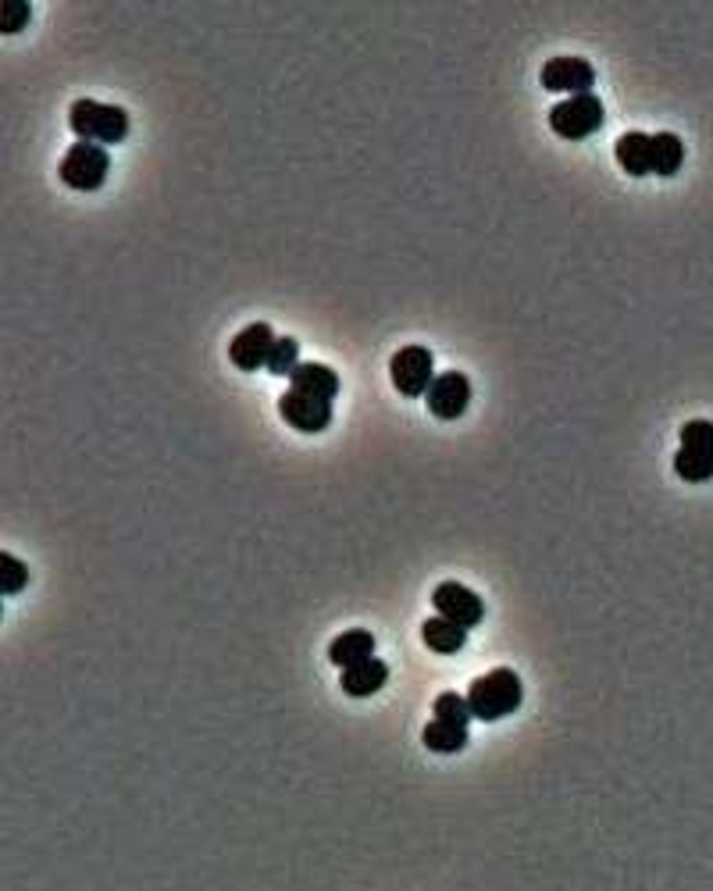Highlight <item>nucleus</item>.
<instances>
[{
    "mask_svg": "<svg viewBox=\"0 0 713 891\" xmlns=\"http://www.w3.org/2000/svg\"><path fill=\"white\" fill-rule=\"evenodd\" d=\"M436 721H447V724H456V727H467L475 721V713L467 706V696H456V692H442L436 699Z\"/></svg>",
    "mask_w": 713,
    "mask_h": 891,
    "instance_id": "nucleus-19",
    "label": "nucleus"
},
{
    "mask_svg": "<svg viewBox=\"0 0 713 891\" xmlns=\"http://www.w3.org/2000/svg\"><path fill=\"white\" fill-rule=\"evenodd\" d=\"M107 168H111V157H107L104 146L79 140L69 146V154L61 157L58 179L69 189H79V193H93V189H100L107 182Z\"/></svg>",
    "mask_w": 713,
    "mask_h": 891,
    "instance_id": "nucleus-3",
    "label": "nucleus"
},
{
    "mask_svg": "<svg viewBox=\"0 0 713 891\" xmlns=\"http://www.w3.org/2000/svg\"><path fill=\"white\" fill-rule=\"evenodd\" d=\"M25 582H29V567L19 557H11V553H0V592L15 596V592L25 589Z\"/></svg>",
    "mask_w": 713,
    "mask_h": 891,
    "instance_id": "nucleus-21",
    "label": "nucleus"
},
{
    "mask_svg": "<svg viewBox=\"0 0 713 891\" xmlns=\"http://www.w3.org/2000/svg\"><path fill=\"white\" fill-rule=\"evenodd\" d=\"M385 681H389V664H382V660H375V656L357 667H346L340 674V685L349 699H368L375 692H382Z\"/></svg>",
    "mask_w": 713,
    "mask_h": 891,
    "instance_id": "nucleus-13",
    "label": "nucleus"
},
{
    "mask_svg": "<svg viewBox=\"0 0 713 891\" xmlns=\"http://www.w3.org/2000/svg\"><path fill=\"white\" fill-rule=\"evenodd\" d=\"M278 414L282 421L296 431H304V436H318V431H325L332 425V403L296 393V389H286V393L278 396Z\"/></svg>",
    "mask_w": 713,
    "mask_h": 891,
    "instance_id": "nucleus-7",
    "label": "nucleus"
},
{
    "mask_svg": "<svg viewBox=\"0 0 713 891\" xmlns=\"http://www.w3.org/2000/svg\"><path fill=\"white\" fill-rule=\"evenodd\" d=\"M524 699V685L510 667H496L482 678L471 681L467 688V706L475 713V721H503L510 717Z\"/></svg>",
    "mask_w": 713,
    "mask_h": 891,
    "instance_id": "nucleus-1",
    "label": "nucleus"
},
{
    "mask_svg": "<svg viewBox=\"0 0 713 891\" xmlns=\"http://www.w3.org/2000/svg\"><path fill=\"white\" fill-rule=\"evenodd\" d=\"M650 143H653V175L670 179V175H675L681 168V161H685L681 140L675 136V132H656V136H650Z\"/></svg>",
    "mask_w": 713,
    "mask_h": 891,
    "instance_id": "nucleus-18",
    "label": "nucleus"
},
{
    "mask_svg": "<svg viewBox=\"0 0 713 891\" xmlns=\"http://www.w3.org/2000/svg\"><path fill=\"white\" fill-rule=\"evenodd\" d=\"M300 368V343L289 340V335H282L272 346V357H268V371L272 375H293Z\"/></svg>",
    "mask_w": 713,
    "mask_h": 891,
    "instance_id": "nucleus-20",
    "label": "nucleus"
},
{
    "mask_svg": "<svg viewBox=\"0 0 713 891\" xmlns=\"http://www.w3.org/2000/svg\"><path fill=\"white\" fill-rule=\"evenodd\" d=\"M614 154H617V165H621L628 175H635V179L653 175V143L645 132H625V136L617 140Z\"/></svg>",
    "mask_w": 713,
    "mask_h": 891,
    "instance_id": "nucleus-15",
    "label": "nucleus"
},
{
    "mask_svg": "<svg viewBox=\"0 0 713 891\" xmlns=\"http://www.w3.org/2000/svg\"><path fill=\"white\" fill-rule=\"evenodd\" d=\"M421 639H425V645L432 653H439V656H453V653H461L464 650V642H467V628H461V625H453V620H447V617H428L425 625H421Z\"/></svg>",
    "mask_w": 713,
    "mask_h": 891,
    "instance_id": "nucleus-16",
    "label": "nucleus"
},
{
    "mask_svg": "<svg viewBox=\"0 0 713 891\" xmlns=\"http://www.w3.org/2000/svg\"><path fill=\"white\" fill-rule=\"evenodd\" d=\"M539 83L549 93H571V97H582V93H589L592 83H596V72H592V64L585 58H554L543 64Z\"/></svg>",
    "mask_w": 713,
    "mask_h": 891,
    "instance_id": "nucleus-10",
    "label": "nucleus"
},
{
    "mask_svg": "<svg viewBox=\"0 0 713 891\" xmlns=\"http://www.w3.org/2000/svg\"><path fill=\"white\" fill-rule=\"evenodd\" d=\"M432 606L439 610V617H447L461 628H475L482 620V614H486L478 592H471L467 585H456V582H442L432 592Z\"/></svg>",
    "mask_w": 713,
    "mask_h": 891,
    "instance_id": "nucleus-11",
    "label": "nucleus"
},
{
    "mask_svg": "<svg viewBox=\"0 0 713 891\" xmlns=\"http://www.w3.org/2000/svg\"><path fill=\"white\" fill-rule=\"evenodd\" d=\"M389 378H393L396 393L400 396H425L428 385L436 382V360H432V349L425 346H403L389 360Z\"/></svg>",
    "mask_w": 713,
    "mask_h": 891,
    "instance_id": "nucleus-6",
    "label": "nucleus"
},
{
    "mask_svg": "<svg viewBox=\"0 0 713 891\" xmlns=\"http://www.w3.org/2000/svg\"><path fill=\"white\" fill-rule=\"evenodd\" d=\"M275 340L278 335L272 332V325H268V321H258V325L243 329L233 343H228V360L247 375L258 368H268V357H272Z\"/></svg>",
    "mask_w": 713,
    "mask_h": 891,
    "instance_id": "nucleus-9",
    "label": "nucleus"
},
{
    "mask_svg": "<svg viewBox=\"0 0 713 891\" xmlns=\"http://www.w3.org/2000/svg\"><path fill=\"white\" fill-rule=\"evenodd\" d=\"M289 389L332 403L335 393H340V375H335L332 368H325V364L307 360V364H300V368H296V371L289 375Z\"/></svg>",
    "mask_w": 713,
    "mask_h": 891,
    "instance_id": "nucleus-14",
    "label": "nucleus"
},
{
    "mask_svg": "<svg viewBox=\"0 0 713 891\" xmlns=\"http://www.w3.org/2000/svg\"><path fill=\"white\" fill-rule=\"evenodd\" d=\"M25 22H29V4H22V0L19 4H11V0L8 4H0V33L4 36L19 33Z\"/></svg>",
    "mask_w": 713,
    "mask_h": 891,
    "instance_id": "nucleus-22",
    "label": "nucleus"
},
{
    "mask_svg": "<svg viewBox=\"0 0 713 891\" xmlns=\"http://www.w3.org/2000/svg\"><path fill=\"white\" fill-rule=\"evenodd\" d=\"M425 400L432 417H439V421H456L471 403V378L461 371H442L436 375V382L428 385Z\"/></svg>",
    "mask_w": 713,
    "mask_h": 891,
    "instance_id": "nucleus-8",
    "label": "nucleus"
},
{
    "mask_svg": "<svg viewBox=\"0 0 713 891\" xmlns=\"http://www.w3.org/2000/svg\"><path fill=\"white\" fill-rule=\"evenodd\" d=\"M603 121H607V107H603L599 97H592V93L560 100L554 111H549V129H554L560 140H585Z\"/></svg>",
    "mask_w": 713,
    "mask_h": 891,
    "instance_id": "nucleus-5",
    "label": "nucleus"
},
{
    "mask_svg": "<svg viewBox=\"0 0 713 891\" xmlns=\"http://www.w3.org/2000/svg\"><path fill=\"white\" fill-rule=\"evenodd\" d=\"M421 741H425V749L453 756V752H461L467 746V727H456V724H447V721H428L425 732H421Z\"/></svg>",
    "mask_w": 713,
    "mask_h": 891,
    "instance_id": "nucleus-17",
    "label": "nucleus"
},
{
    "mask_svg": "<svg viewBox=\"0 0 713 891\" xmlns=\"http://www.w3.org/2000/svg\"><path fill=\"white\" fill-rule=\"evenodd\" d=\"M675 471H678V478L692 482V485L713 478V421H689L681 428Z\"/></svg>",
    "mask_w": 713,
    "mask_h": 891,
    "instance_id": "nucleus-4",
    "label": "nucleus"
},
{
    "mask_svg": "<svg viewBox=\"0 0 713 891\" xmlns=\"http://www.w3.org/2000/svg\"><path fill=\"white\" fill-rule=\"evenodd\" d=\"M69 129L83 143L97 146H115L129 136V111L118 104H100V100H75L69 111Z\"/></svg>",
    "mask_w": 713,
    "mask_h": 891,
    "instance_id": "nucleus-2",
    "label": "nucleus"
},
{
    "mask_svg": "<svg viewBox=\"0 0 713 891\" xmlns=\"http://www.w3.org/2000/svg\"><path fill=\"white\" fill-rule=\"evenodd\" d=\"M371 656H375V634L365 631V628H349L343 634H335L332 645H329V660L340 670L365 664V660H371Z\"/></svg>",
    "mask_w": 713,
    "mask_h": 891,
    "instance_id": "nucleus-12",
    "label": "nucleus"
}]
</instances>
